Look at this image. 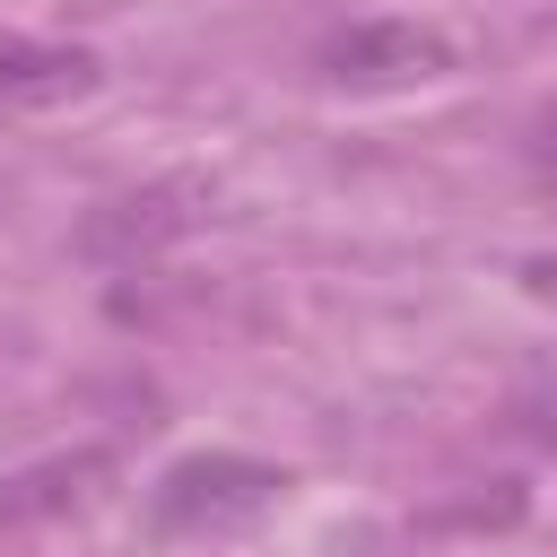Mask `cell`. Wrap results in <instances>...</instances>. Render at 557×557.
<instances>
[{"instance_id":"3957f363","label":"cell","mask_w":557,"mask_h":557,"mask_svg":"<svg viewBox=\"0 0 557 557\" xmlns=\"http://www.w3.org/2000/svg\"><path fill=\"white\" fill-rule=\"evenodd\" d=\"M104 61L87 44H44V35H0V113H52L96 96Z\"/></svg>"},{"instance_id":"277c9868","label":"cell","mask_w":557,"mask_h":557,"mask_svg":"<svg viewBox=\"0 0 557 557\" xmlns=\"http://www.w3.org/2000/svg\"><path fill=\"white\" fill-rule=\"evenodd\" d=\"M113 461L104 453H61V461H44V470H17L9 487H0V531H17V522H35V513H61V505H87L96 487L87 479H104Z\"/></svg>"},{"instance_id":"6da1fadb","label":"cell","mask_w":557,"mask_h":557,"mask_svg":"<svg viewBox=\"0 0 557 557\" xmlns=\"http://www.w3.org/2000/svg\"><path fill=\"white\" fill-rule=\"evenodd\" d=\"M278 496H287V470L278 461H252V453H183L148 487V531L157 540H209V531H235V522L270 513Z\"/></svg>"},{"instance_id":"5b68a950","label":"cell","mask_w":557,"mask_h":557,"mask_svg":"<svg viewBox=\"0 0 557 557\" xmlns=\"http://www.w3.org/2000/svg\"><path fill=\"white\" fill-rule=\"evenodd\" d=\"M540 157H548V165H557V113H548V122H540Z\"/></svg>"},{"instance_id":"7a4b0ae2","label":"cell","mask_w":557,"mask_h":557,"mask_svg":"<svg viewBox=\"0 0 557 557\" xmlns=\"http://www.w3.org/2000/svg\"><path fill=\"white\" fill-rule=\"evenodd\" d=\"M313 70L331 87H357V96H383V87H426V78H453L461 52L444 26H418V17H348L313 44Z\"/></svg>"}]
</instances>
